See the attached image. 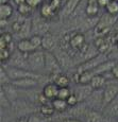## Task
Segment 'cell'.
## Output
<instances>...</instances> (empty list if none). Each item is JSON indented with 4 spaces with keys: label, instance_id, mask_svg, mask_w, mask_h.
I'll use <instances>...</instances> for the list:
<instances>
[{
    "label": "cell",
    "instance_id": "5bb4252c",
    "mask_svg": "<svg viewBox=\"0 0 118 122\" xmlns=\"http://www.w3.org/2000/svg\"><path fill=\"white\" fill-rule=\"evenodd\" d=\"M108 84V80L105 78L104 76H95L93 78V80L91 81L89 85L93 87L94 90H99V89H103Z\"/></svg>",
    "mask_w": 118,
    "mask_h": 122
},
{
    "label": "cell",
    "instance_id": "484cf974",
    "mask_svg": "<svg viewBox=\"0 0 118 122\" xmlns=\"http://www.w3.org/2000/svg\"><path fill=\"white\" fill-rule=\"evenodd\" d=\"M11 83H12V80L10 79L9 74L6 73L5 69L1 66V68H0V84H1V86L8 85V84H11Z\"/></svg>",
    "mask_w": 118,
    "mask_h": 122
},
{
    "label": "cell",
    "instance_id": "d590c367",
    "mask_svg": "<svg viewBox=\"0 0 118 122\" xmlns=\"http://www.w3.org/2000/svg\"><path fill=\"white\" fill-rule=\"evenodd\" d=\"M13 1L17 6L20 5V4H22V3H26V0H13Z\"/></svg>",
    "mask_w": 118,
    "mask_h": 122
},
{
    "label": "cell",
    "instance_id": "7c38bea8",
    "mask_svg": "<svg viewBox=\"0 0 118 122\" xmlns=\"http://www.w3.org/2000/svg\"><path fill=\"white\" fill-rule=\"evenodd\" d=\"M16 47H17L18 51L25 53V54H29V53H32V52H34V51H36V49H35L34 46L32 45L30 38H25V39L18 41Z\"/></svg>",
    "mask_w": 118,
    "mask_h": 122
},
{
    "label": "cell",
    "instance_id": "f35d334b",
    "mask_svg": "<svg viewBox=\"0 0 118 122\" xmlns=\"http://www.w3.org/2000/svg\"><path fill=\"white\" fill-rule=\"evenodd\" d=\"M117 122H118V118H117Z\"/></svg>",
    "mask_w": 118,
    "mask_h": 122
},
{
    "label": "cell",
    "instance_id": "ba28073f",
    "mask_svg": "<svg viewBox=\"0 0 118 122\" xmlns=\"http://www.w3.org/2000/svg\"><path fill=\"white\" fill-rule=\"evenodd\" d=\"M81 1L82 0H66L62 10H61V17L66 19V18H69L71 15H74Z\"/></svg>",
    "mask_w": 118,
    "mask_h": 122
},
{
    "label": "cell",
    "instance_id": "d6a6232c",
    "mask_svg": "<svg viewBox=\"0 0 118 122\" xmlns=\"http://www.w3.org/2000/svg\"><path fill=\"white\" fill-rule=\"evenodd\" d=\"M60 122H84L80 119H75V118H71V117H66V118H63Z\"/></svg>",
    "mask_w": 118,
    "mask_h": 122
},
{
    "label": "cell",
    "instance_id": "3957f363",
    "mask_svg": "<svg viewBox=\"0 0 118 122\" xmlns=\"http://www.w3.org/2000/svg\"><path fill=\"white\" fill-rule=\"evenodd\" d=\"M107 60V55L105 53H99L98 55L91 57V60H87L85 62L81 63L79 66L77 67V72L78 73H82L84 71H88V70H93L100 66L101 64L105 63Z\"/></svg>",
    "mask_w": 118,
    "mask_h": 122
},
{
    "label": "cell",
    "instance_id": "e0dca14e",
    "mask_svg": "<svg viewBox=\"0 0 118 122\" xmlns=\"http://www.w3.org/2000/svg\"><path fill=\"white\" fill-rule=\"evenodd\" d=\"M55 36L49 32V33L45 34L43 36V46H42V48H43L44 51H51L55 47Z\"/></svg>",
    "mask_w": 118,
    "mask_h": 122
},
{
    "label": "cell",
    "instance_id": "f1b7e54d",
    "mask_svg": "<svg viewBox=\"0 0 118 122\" xmlns=\"http://www.w3.org/2000/svg\"><path fill=\"white\" fill-rule=\"evenodd\" d=\"M71 95H72V91L69 87H63V88L59 89L58 98L59 99H62V100H67Z\"/></svg>",
    "mask_w": 118,
    "mask_h": 122
},
{
    "label": "cell",
    "instance_id": "ffe728a7",
    "mask_svg": "<svg viewBox=\"0 0 118 122\" xmlns=\"http://www.w3.org/2000/svg\"><path fill=\"white\" fill-rule=\"evenodd\" d=\"M14 9L10 3L0 4V19L9 20L13 16Z\"/></svg>",
    "mask_w": 118,
    "mask_h": 122
},
{
    "label": "cell",
    "instance_id": "e575fe53",
    "mask_svg": "<svg viewBox=\"0 0 118 122\" xmlns=\"http://www.w3.org/2000/svg\"><path fill=\"white\" fill-rule=\"evenodd\" d=\"M28 120H29V116H21V117H19L15 122H28Z\"/></svg>",
    "mask_w": 118,
    "mask_h": 122
},
{
    "label": "cell",
    "instance_id": "7402d4cb",
    "mask_svg": "<svg viewBox=\"0 0 118 122\" xmlns=\"http://www.w3.org/2000/svg\"><path fill=\"white\" fill-rule=\"evenodd\" d=\"M99 10L100 6L99 4H88L86 3L85 9H84V13L87 17H97V15L99 14Z\"/></svg>",
    "mask_w": 118,
    "mask_h": 122
},
{
    "label": "cell",
    "instance_id": "9c48e42d",
    "mask_svg": "<svg viewBox=\"0 0 118 122\" xmlns=\"http://www.w3.org/2000/svg\"><path fill=\"white\" fill-rule=\"evenodd\" d=\"M59 86L56 85L53 82H49V83H46L45 86L43 87V90H42V93L47 98L49 101H53L54 99L58 98L59 95Z\"/></svg>",
    "mask_w": 118,
    "mask_h": 122
},
{
    "label": "cell",
    "instance_id": "8d00e7d4",
    "mask_svg": "<svg viewBox=\"0 0 118 122\" xmlns=\"http://www.w3.org/2000/svg\"><path fill=\"white\" fill-rule=\"evenodd\" d=\"M10 0H0V4H5V3H9Z\"/></svg>",
    "mask_w": 118,
    "mask_h": 122
},
{
    "label": "cell",
    "instance_id": "d4e9b609",
    "mask_svg": "<svg viewBox=\"0 0 118 122\" xmlns=\"http://www.w3.org/2000/svg\"><path fill=\"white\" fill-rule=\"evenodd\" d=\"M30 41H31L32 45L34 46V48L36 50H43L42 46H43V36L41 35H32L30 37Z\"/></svg>",
    "mask_w": 118,
    "mask_h": 122
},
{
    "label": "cell",
    "instance_id": "52a82bcc",
    "mask_svg": "<svg viewBox=\"0 0 118 122\" xmlns=\"http://www.w3.org/2000/svg\"><path fill=\"white\" fill-rule=\"evenodd\" d=\"M32 32L33 35H41L44 36L45 34L49 33V23L43 17L36 18L32 20Z\"/></svg>",
    "mask_w": 118,
    "mask_h": 122
},
{
    "label": "cell",
    "instance_id": "1f68e13d",
    "mask_svg": "<svg viewBox=\"0 0 118 122\" xmlns=\"http://www.w3.org/2000/svg\"><path fill=\"white\" fill-rule=\"evenodd\" d=\"M28 122H44V121H43V119H42L41 117H38L37 115L31 114L29 116V120H28Z\"/></svg>",
    "mask_w": 118,
    "mask_h": 122
},
{
    "label": "cell",
    "instance_id": "836d02e7",
    "mask_svg": "<svg viewBox=\"0 0 118 122\" xmlns=\"http://www.w3.org/2000/svg\"><path fill=\"white\" fill-rule=\"evenodd\" d=\"M111 2V0H98V4L100 8L105 9L107 6V4Z\"/></svg>",
    "mask_w": 118,
    "mask_h": 122
},
{
    "label": "cell",
    "instance_id": "277c9868",
    "mask_svg": "<svg viewBox=\"0 0 118 122\" xmlns=\"http://www.w3.org/2000/svg\"><path fill=\"white\" fill-rule=\"evenodd\" d=\"M6 65L15 68H20V69H26V70H30L29 69V64H28V54L20 52L16 49L13 52L11 58L9 60V62L6 63ZM31 71V70H30Z\"/></svg>",
    "mask_w": 118,
    "mask_h": 122
},
{
    "label": "cell",
    "instance_id": "8fae6325",
    "mask_svg": "<svg viewBox=\"0 0 118 122\" xmlns=\"http://www.w3.org/2000/svg\"><path fill=\"white\" fill-rule=\"evenodd\" d=\"M39 15L41 17H43L44 19H46L47 21H49L50 19H52L54 16L56 15V12L53 10V8L50 5V3L47 1H44V3L39 8Z\"/></svg>",
    "mask_w": 118,
    "mask_h": 122
},
{
    "label": "cell",
    "instance_id": "f546056e",
    "mask_svg": "<svg viewBox=\"0 0 118 122\" xmlns=\"http://www.w3.org/2000/svg\"><path fill=\"white\" fill-rule=\"evenodd\" d=\"M66 102H67V104H68V106H69V108L77 106V105L79 104V100H78V98L75 97V95H74V93H72V95L70 96V97L68 98L67 100H66Z\"/></svg>",
    "mask_w": 118,
    "mask_h": 122
},
{
    "label": "cell",
    "instance_id": "cb8c5ba5",
    "mask_svg": "<svg viewBox=\"0 0 118 122\" xmlns=\"http://www.w3.org/2000/svg\"><path fill=\"white\" fill-rule=\"evenodd\" d=\"M105 13L110 14L112 16L118 15V0H111V2L105 8Z\"/></svg>",
    "mask_w": 118,
    "mask_h": 122
},
{
    "label": "cell",
    "instance_id": "9a60e30c",
    "mask_svg": "<svg viewBox=\"0 0 118 122\" xmlns=\"http://www.w3.org/2000/svg\"><path fill=\"white\" fill-rule=\"evenodd\" d=\"M0 88L3 89L4 93L5 96L8 97V99L10 100V102L13 104L14 102H16V100L18 99V91H17V88L15 87L14 85L11 84H8V85H4V86H1Z\"/></svg>",
    "mask_w": 118,
    "mask_h": 122
},
{
    "label": "cell",
    "instance_id": "d6986e66",
    "mask_svg": "<svg viewBox=\"0 0 118 122\" xmlns=\"http://www.w3.org/2000/svg\"><path fill=\"white\" fill-rule=\"evenodd\" d=\"M53 83H55L59 86V88H63V87H69L70 85V79L68 78V76H66L65 73H61L58 76H53L52 81Z\"/></svg>",
    "mask_w": 118,
    "mask_h": 122
},
{
    "label": "cell",
    "instance_id": "603a6c76",
    "mask_svg": "<svg viewBox=\"0 0 118 122\" xmlns=\"http://www.w3.org/2000/svg\"><path fill=\"white\" fill-rule=\"evenodd\" d=\"M39 112H41L42 116L46 117V118H49V117H52L54 115V111L53 106L51 105V102L48 103V104H45V105H41V107H39Z\"/></svg>",
    "mask_w": 118,
    "mask_h": 122
},
{
    "label": "cell",
    "instance_id": "4fadbf2b",
    "mask_svg": "<svg viewBox=\"0 0 118 122\" xmlns=\"http://www.w3.org/2000/svg\"><path fill=\"white\" fill-rule=\"evenodd\" d=\"M103 116H107L108 118H118V97L113 100L108 105L103 108Z\"/></svg>",
    "mask_w": 118,
    "mask_h": 122
},
{
    "label": "cell",
    "instance_id": "44dd1931",
    "mask_svg": "<svg viewBox=\"0 0 118 122\" xmlns=\"http://www.w3.org/2000/svg\"><path fill=\"white\" fill-rule=\"evenodd\" d=\"M51 105L53 106L54 111L58 112H65L69 109V106H68L66 100H62V99H54L53 101H51Z\"/></svg>",
    "mask_w": 118,
    "mask_h": 122
},
{
    "label": "cell",
    "instance_id": "4316f807",
    "mask_svg": "<svg viewBox=\"0 0 118 122\" xmlns=\"http://www.w3.org/2000/svg\"><path fill=\"white\" fill-rule=\"evenodd\" d=\"M17 12L19 13L20 16H28L31 14L32 8L28 3H22L17 6Z\"/></svg>",
    "mask_w": 118,
    "mask_h": 122
},
{
    "label": "cell",
    "instance_id": "5b68a950",
    "mask_svg": "<svg viewBox=\"0 0 118 122\" xmlns=\"http://www.w3.org/2000/svg\"><path fill=\"white\" fill-rule=\"evenodd\" d=\"M93 91H94V89L89 84H77V86L75 87L72 93L75 95V97L78 98L79 103H84L91 97Z\"/></svg>",
    "mask_w": 118,
    "mask_h": 122
},
{
    "label": "cell",
    "instance_id": "7a4b0ae2",
    "mask_svg": "<svg viewBox=\"0 0 118 122\" xmlns=\"http://www.w3.org/2000/svg\"><path fill=\"white\" fill-rule=\"evenodd\" d=\"M45 70L46 74L52 78L63 73V68L52 51H45Z\"/></svg>",
    "mask_w": 118,
    "mask_h": 122
},
{
    "label": "cell",
    "instance_id": "8992f818",
    "mask_svg": "<svg viewBox=\"0 0 118 122\" xmlns=\"http://www.w3.org/2000/svg\"><path fill=\"white\" fill-rule=\"evenodd\" d=\"M118 97V84L108 83L103 88V108ZM103 111V109H102Z\"/></svg>",
    "mask_w": 118,
    "mask_h": 122
},
{
    "label": "cell",
    "instance_id": "30bf717a",
    "mask_svg": "<svg viewBox=\"0 0 118 122\" xmlns=\"http://www.w3.org/2000/svg\"><path fill=\"white\" fill-rule=\"evenodd\" d=\"M39 81L31 78H26V79H20V80H15L12 81V85H14L16 88H21V89H30L34 88L38 86Z\"/></svg>",
    "mask_w": 118,
    "mask_h": 122
},
{
    "label": "cell",
    "instance_id": "6da1fadb",
    "mask_svg": "<svg viewBox=\"0 0 118 122\" xmlns=\"http://www.w3.org/2000/svg\"><path fill=\"white\" fill-rule=\"evenodd\" d=\"M28 64H29V69L31 71L45 76V73H46V70H45V51L36 50L32 53H29L28 54Z\"/></svg>",
    "mask_w": 118,
    "mask_h": 122
},
{
    "label": "cell",
    "instance_id": "ac0fdd59",
    "mask_svg": "<svg viewBox=\"0 0 118 122\" xmlns=\"http://www.w3.org/2000/svg\"><path fill=\"white\" fill-rule=\"evenodd\" d=\"M31 31H32V20L29 19V18H27V19L23 21L20 31L18 32L16 35H17V36H19V41H20V39L28 38V37H29V35H30V33H31Z\"/></svg>",
    "mask_w": 118,
    "mask_h": 122
},
{
    "label": "cell",
    "instance_id": "4dcf8cb0",
    "mask_svg": "<svg viewBox=\"0 0 118 122\" xmlns=\"http://www.w3.org/2000/svg\"><path fill=\"white\" fill-rule=\"evenodd\" d=\"M45 0H26V3H28L32 9L35 8H41V5L44 3Z\"/></svg>",
    "mask_w": 118,
    "mask_h": 122
},
{
    "label": "cell",
    "instance_id": "83f0119b",
    "mask_svg": "<svg viewBox=\"0 0 118 122\" xmlns=\"http://www.w3.org/2000/svg\"><path fill=\"white\" fill-rule=\"evenodd\" d=\"M0 105H1V108H9L12 105L2 88H0Z\"/></svg>",
    "mask_w": 118,
    "mask_h": 122
},
{
    "label": "cell",
    "instance_id": "2e32d148",
    "mask_svg": "<svg viewBox=\"0 0 118 122\" xmlns=\"http://www.w3.org/2000/svg\"><path fill=\"white\" fill-rule=\"evenodd\" d=\"M103 118L104 116L101 114V112L88 108L85 117H84V122H104Z\"/></svg>",
    "mask_w": 118,
    "mask_h": 122
},
{
    "label": "cell",
    "instance_id": "74e56055",
    "mask_svg": "<svg viewBox=\"0 0 118 122\" xmlns=\"http://www.w3.org/2000/svg\"><path fill=\"white\" fill-rule=\"evenodd\" d=\"M45 1H50V0H45Z\"/></svg>",
    "mask_w": 118,
    "mask_h": 122
}]
</instances>
